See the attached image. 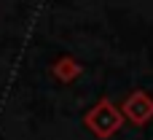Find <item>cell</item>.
<instances>
[{
  "label": "cell",
  "instance_id": "cell-2",
  "mask_svg": "<svg viewBox=\"0 0 153 140\" xmlns=\"http://www.w3.org/2000/svg\"><path fill=\"white\" fill-rule=\"evenodd\" d=\"M124 121H132L134 127H145L153 119V97L145 89H137V92H129L126 100L118 105Z\"/></svg>",
  "mask_w": 153,
  "mask_h": 140
},
{
  "label": "cell",
  "instance_id": "cell-3",
  "mask_svg": "<svg viewBox=\"0 0 153 140\" xmlns=\"http://www.w3.org/2000/svg\"><path fill=\"white\" fill-rule=\"evenodd\" d=\"M81 73H83V65H81L75 57H59V59L51 65V76H54L59 84H70V81H75Z\"/></svg>",
  "mask_w": 153,
  "mask_h": 140
},
{
  "label": "cell",
  "instance_id": "cell-1",
  "mask_svg": "<svg viewBox=\"0 0 153 140\" xmlns=\"http://www.w3.org/2000/svg\"><path fill=\"white\" fill-rule=\"evenodd\" d=\"M83 127L100 140L113 138L116 132H121L124 127V116L118 111V105L110 100V97H100L83 116Z\"/></svg>",
  "mask_w": 153,
  "mask_h": 140
}]
</instances>
